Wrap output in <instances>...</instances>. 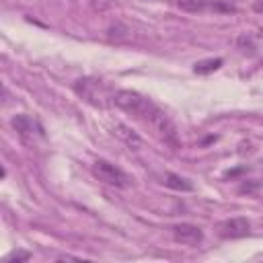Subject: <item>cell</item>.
Wrapping results in <instances>:
<instances>
[{"label":"cell","mask_w":263,"mask_h":263,"mask_svg":"<svg viewBox=\"0 0 263 263\" xmlns=\"http://www.w3.org/2000/svg\"><path fill=\"white\" fill-rule=\"evenodd\" d=\"M113 103H115L121 111L134 115L138 121H142L146 127H150V132H152L164 146H168V148H173V150H179V148H181V140H179V134H177L175 123H173L171 117H168L158 105H154L148 97H144V95H140V92H136V90L123 88V90H117V92L113 95Z\"/></svg>","instance_id":"6da1fadb"},{"label":"cell","mask_w":263,"mask_h":263,"mask_svg":"<svg viewBox=\"0 0 263 263\" xmlns=\"http://www.w3.org/2000/svg\"><path fill=\"white\" fill-rule=\"evenodd\" d=\"M90 171H92V175H95L101 183L111 185V187H117V189L132 187V183H134V179H132L123 168H119L117 164H113V162H109V160H105V158L95 160L92 166H90Z\"/></svg>","instance_id":"7a4b0ae2"},{"label":"cell","mask_w":263,"mask_h":263,"mask_svg":"<svg viewBox=\"0 0 263 263\" xmlns=\"http://www.w3.org/2000/svg\"><path fill=\"white\" fill-rule=\"evenodd\" d=\"M251 232V222L242 216L238 218H228L224 222L218 224V236L224 240H234V238H242Z\"/></svg>","instance_id":"3957f363"},{"label":"cell","mask_w":263,"mask_h":263,"mask_svg":"<svg viewBox=\"0 0 263 263\" xmlns=\"http://www.w3.org/2000/svg\"><path fill=\"white\" fill-rule=\"evenodd\" d=\"M173 238L181 245H187V247H195L203 240V230L195 224H189V222H181V224H175L173 226Z\"/></svg>","instance_id":"277c9868"},{"label":"cell","mask_w":263,"mask_h":263,"mask_svg":"<svg viewBox=\"0 0 263 263\" xmlns=\"http://www.w3.org/2000/svg\"><path fill=\"white\" fill-rule=\"evenodd\" d=\"M177 6L185 12H205V10H220V12H232L234 8L218 2V0H177Z\"/></svg>","instance_id":"5b68a950"},{"label":"cell","mask_w":263,"mask_h":263,"mask_svg":"<svg viewBox=\"0 0 263 263\" xmlns=\"http://www.w3.org/2000/svg\"><path fill=\"white\" fill-rule=\"evenodd\" d=\"M222 58H208V60H199L193 64V72L199 74V76H205V74H212L216 72L220 66H222Z\"/></svg>","instance_id":"8992f818"},{"label":"cell","mask_w":263,"mask_h":263,"mask_svg":"<svg viewBox=\"0 0 263 263\" xmlns=\"http://www.w3.org/2000/svg\"><path fill=\"white\" fill-rule=\"evenodd\" d=\"M164 185L175 189V191H193V183L181 175H175V173H166L164 177Z\"/></svg>","instance_id":"52a82bcc"},{"label":"cell","mask_w":263,"mask_h":263,"mask_svg":"<svg viewBox=\"0 0 263 263\" xmlns=\"http://www.w3.org/2000/svg\"><path fill=\"white\" fill-rule=\"evenodd\" d=\"M12 127H14L23 138H27V136H33L35 121H33L29 115H16V117H12Z\"/></svg>","instance_id":"ba28073f"},{"label":"cell","mask_w":263,"mask_h":263,"mask_svg":"<svg viewBox=\"0 0 263 263\" xmlns=\"http://www.w3.org/2000/svg\"><path fill=\"white\" fill-rule=\"evenodd\" d=\"M115 129H117L115 134H117V136H119V138H121V140H123V142H125L129 148L138 150V148L142 146V140H140V136H138V134H134L129 127H125V125H115Z\"/></svg>","instance_id":"9c48e42d"},{"label":"cell","mask_w":263,"mask_h":263,"mask_svg":"<svg viewBox=\"0 0 263 263\" xmlns=\"http://www.w3.org/2000/svg\"><path fill=\"white\" fill-rule=\"evenodd\" d=\"M31 259V253H27V251H12L10 255H6V259H4V263H18V261H29Z\"/></svg>","instance_id":"30bf717a"},{"label":"cell","mask_w":263,"mask_h":263,"mask_svg":"<svg viewBox=\"0 0 263 263\" xmlns=\"http://www.w3.org/2000/svg\"><path fill=\"white\" fill-rule=\"evenodd\" d=\"M253 10L255 12H263V0H255L253 2Z\"/></svg>","instance_id":"8fae6325"},{"label":"cell","mask_w":263,"mask_h":263,"mask_svg":"<svg viewBox=\"0 0 263 263\" xmlns=\"http://www.w3.org/2000/svg\"><path fill=\"white\" fill-rule=\"evenodd\" d=\"M60 261H78V257H72V255H62V257H58Z\"/></svg>","instance_id":"7c38bea8"},{"label":"cell","mask_w":263,"mask_h":263,"mask_svg":"<svg viewBox=\"0 0 263 263\" xmlns=\"http://www.w3.org/2000/svg\"><path fill=\"white\" fill-rule=\"evenodd\" d=\"M261 33H263V29H261Z\"/></svg>","instance_id":"4fadbf2b"}]
</instances>
